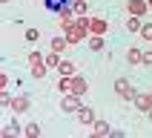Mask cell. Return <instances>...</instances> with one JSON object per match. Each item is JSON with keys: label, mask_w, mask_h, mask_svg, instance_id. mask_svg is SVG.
Returning <instances> with one entry per match:
<instances>
[{"label": "cell", "mask_w": 152, "mask_h": 138, "mask_svg": "<svg viewBox=\"0 0 152 138\" xmlns=\"http://www.w3.org/2000/svg\"><path fill=\"white\" fill-rule=\"evenodd\" d=\"M60 32L66 34L69 43H83L89 37V15H80V17H72V20H63L60 23Z\"/></svg>", "instance_id": "obj_1"}, {"label": "cell", "mask_w": 152, "mask_h": 138, "mask_svg": "<svg viewBox=\"0 0 152 138\" xmlns=\"http://www.w3.org/2000/svg\"><path fill=\"white\" fill-rule=\"evenodd\" d=\"M29 66H32V78H37V81H40V78H46V58H43L40 52H29Z\"/></svg>", "instance_id": "obj_2"}, {"label": "cell", "mask_w": 152, "mask_h": 138, "mask_svg": "<svg viewBox=\"0 0 152 138\" xmlns=\"http://www.w3.org/2000/svg\"><path fill=\"white\" fill-rule=\"evenodd\" d=\"M115 95H118L121 101H132V98H135V86L129 84V78H118V81H115Z\"/></svg>", "instance_id": "obj_3"}, {"label": "cell", "mask_w": 152, "mask_h": 138, "mask_svg": "<svg viewBox=\"0 0 152 138\" xmlns=\"http://www.w3.org/2000/svg\"><path fill=\"white\" fill-rule=\"evenodd\" d=\"M83 106V95H75V92H66L60 98V109L63 112H77Z\"/></svg>", "instance_id": "obj_4"}, {"label": "cell", "mask_w": 152, "mask_h": 138, "mask_svg": "<svg viewBox=\"0 0 152 138\" xmlns=\"http://www.w3.org/2000/svg\"><path fill=\"white\" fill-rule=\"evenodd\" d=\"M106 32H109V23L103 17H89V34H103L106 37Z\"/></svg>", "instance_id": "obj_5"}, {"label": "cell", "mask_w": 152, "mask_h": 138, "mask_svg": "<svg viewBox=\"0 0 152 138\" xmlns=\"http://www.w3.org/2000/svg\"><path fill=\"white\" fill-rule=\"evenodd\" d=\"M126 12H129V15H135V17H144L146 12H149V3H146V0H129V3H126Z\"/></svg>", "instance_id": "obj_6"}, {"label": "cell", "mask_w": 152, "mask_h": 138, "mask_svg": "<svg viewBox=\"0 0 152 138\" xmlns=\"http://www.w3.org/2000/svg\"><path fill=\"white\" fill-rule=\"evenodd\" d=\"M132 104H135L141 112H149V109H152V95H149V92H138L135 98H132Z\"/></svg>", "instance_id": "obj_7"}, {"label": "cell", "mask_w": 152, "mask_h": 138, "mask_svg": "<svg viewBox=\"0 0 152 138\" xmlns=\"http://www.w3.org/2000/svg\"><path fill=\"white\" fill-rule=\"evenodd\" d=\"M75 115H77V121H80L83 127H92V124H95V109H92V106H80Z\"/></svg>", "instance_id": "obj_8"}, {"label": "cell", "mask_w": 152, "mask_h": 138, "mask_svg": "<svg viewBox=\"0 0 152 138\" xmlns=\"http://www.w3.org/2000/svg\"><path fill=\"white\" fill-rule=\"evenodd\" d=\"M72 6V0H43V9L46 12H55V15H60V9Z\"/></svg>", "instance_id": "obj_9"}, {"label": "cell", "mask_w": 152, "mask_h": 138, "mask_svg": "<svg viewBox=\"0 0 152 138\" xmlns=\"http://www.w3.org/2000/svg\"><path fill=\"white\" fill-rule=\"evenodd\" d=\"M72 92H75V95H86V92H89V84H86V78L72 75Z\"/></svg>", "instance_id": "obj_10"}, {"label": "cell", "mask_w": 152, "mask_h": 138, "mask_svg": "<svg viewBox=\"0 0 152 138\" xmlns=\"http://www.w3.org/2000/svg\"><path fill=\"white\" fill-rule=\"evenodd\" d=\"M141 60H144V49L129 46V49H126V63H129V66H135V63H141Z\"/></svg>", "instance_id": "obj_11"}, {"label": "cell", "mask_w": 152, "mask_h": 138, "mask_svg": "<svg viewBox=\"0 0 152 138\" xmlns=\"http://www.w3.org/2000/svg\"><path fill=\"white\" fill-rule=\"evenodd\" d=\"M86 43H89V52H103V46H106L103 34H89V37H86Z\"/></svg>", "instance_id": "obj_12"}, {"label": "cell", "mask_w": 152, "mask_h": 138, "mask_svg": "<svg viewBox=\"0 0 152 138\" xmlns=\"http://www.w3.org/2000/svg\"><path fill=\"white\" fill-rule=\"evenodd\" d=\"M12 109H15V115L26 112V109H29V98H26V95H15V101H12Z\"/></svg>", "instance_id": "obj_13"}, {"label": "cell", "mask_w": 152, "mask_h": 138, "mask_svg": "<svg viewBox=\"0 0 152 138\" xmlns=\"http://www.w3.org/2000/svg\"><path fill=\"white\" fill-rule=\"evenodd\" d=\"M55 72H58V75H63V78H72L77 69H75V63H72V60H60V66L55 69Z\"/></svg>", "instance_id": "obj_14"}, {"label": "cell", "mask_w": 152, "mask_h": 138, "mask_svg": "<svg viewBox=\"0 0 152 138\" xmlns=\"http://www.w3.org/2000/svg\"><path fill=\"white\" fill-rule=\"evenodd\" d=\"M92 132H95V135H112V127L106 124V121L95 118V124H92Z\"/></svg>", "instance_id": "obj_15"}, {"label": "cell", "mask_w": 152, "mask_h": 138, "mask_svg": "<svg viewBox=\"0 0 152 138\" xmlns=\"http://www.w3.org/2000/svg\"><path fill=\"white\" fill-rule=\"evenodd\" d=\"M66 46H72V43L66 40V34H63V37H52V43H49V49L58 52V55H60V52H66Z\"/></svg>", "instance_id": "obj_16"}, {"label": "cell", "mask_w": 152, "mask_h": 138, "mask_svg": "<svg viewBox=\"0 0 152 138\" xmlns=\"http://www.w3.org/2000/svg\"><path fill=\"white\" fill-rule=\"evenodd\" d=\"M126 29H129V32H135V34H141L144 20H141V17H135V15H129V17H126Z\"/></svg>", "instance_id": "obj_17"}, {"label": "cell", "mask_w": 152, "mask_h": 138, "mask_svg": "<svg viewBox=\"0 0 152 138\" xmlns=\"http://www.w3.org/2000/svg\"><path fill=\"white\" fill-rule=\"evenodd\" d=\"M58 92L60 95H66V92H72V78H63V75H58Z\"/></svg>", "instance_id": "obj_18"}, {"label": "cell", "mask_w": 152, "mask_h": 138, "mask_svg": "<svg viewBox=\"0 0 152 138\" xmlns=\"http://www.w3.org/2000/svg\"><path fill=\"white\" fill-rule=\"evenodd\" d=\"M72 9H75V17L89 15V3H86V0H72Z\"/></svg>", "instance_id": "obj_19"}, {"label": "cell", "mask_w": 152, "mask_h": 138, "mask_svg": "<svg viewBox=\"0 0 152 138\" xmlns=\"http://www.w3.org/2000/svg\"><path fill=\"white\" fill-rule=\"evenodd\" d=\"M46 66H49V69H58L60 66V55H58V52H49V55H46Z\"/></svg>", "instance_id": "obj_20"}, {"label": "cell", "mask_w": 152, "mask_h": 138, "mask_svg": "<svg viewBox=\"0 0 152 138\" xmlns=\"http://www.w3.org/2000/svg\"><path fill=\"white\" fill-rule=\"evenodd\" d=\"M43 129H40V124H26V129H23V135H29V138H34V135H40Z\"/></svg>", "instance_id": "obj_21"}, {"label": "cell", "mask_w": 152, "mask_h": 138, "mask_svg": "<svg viewBox=\"0 0 152 138\" xmlns=\"http://www.w3.org/2000/svg\"><path fill=\"white\" fill-rule=\"evenodd\" d=\"M26 40H29V43L40 40V29H34V26H29V29H26Z\"/></svg>", "instance_id": "obj_22"}, {"label": "cell", "mask_w": 152, "mask_h": 138, "mask_svg": "<svg viewBox=\"0 0 152 138\" xmlns=\"http://www.w3.org/2000/svg\"><path fill=\"white\" fill-rule=\"evenodd\" d=\"M12 101H15V98L9 95V89H3V92H0V104H3V106H9V109H12Z\"/></svg>", "instance_id": "obj_23"}, {"label": "cell", "mask_w": 152, "mask_h": 138, "mask_svg": "<svg viewBox=\"0 0 152 138\" xmlns=\"http://www.w3.org/2000/svg\"><path fill=\"white\" fill-rule=\"evenodd\" d=\"M141 37L152 43V23H144V29H141Z\"/></svg>", "instance_id": "obj_24"}, {"label": "cell", "mask_w": 152, "mask_h": 138, "mask_svg": "<svg viewBox=\"0 0 152 138\" xmlns=\"http://www.w3.org/2000/svg\"><path fill=\"white\" fill-rule=\"evenodd\" d=\"M3 135H6V138H9V135H20V127H17V121H15V124H12V127L6 129V132H3Z\"/></svg>", "instance_id": "obj_25"}, {"label": "cell", "mask_w": 152, "mask_h": 138, "mask_svg": "<svg viewBox=\"0 0 152 138\" xmlns=\"http://www.w3.org/2000/svg\"><path fill=\"white\" fill-rule=\"evenodd\" d=\"M144 66H152V49H144V60H141Z\"/></svg>", "instance_id": "obj_26"}, {"label": "cell", "mask_w": 152, "mask_h": 138, "mask_svg": "<svg viewBox=\"0 0 152 138\" xmlns=\"http://www.w3.org/2000/svg\"><path fill=\"white\" fill-rule=\"evenodd\" d=\"M146 118H149V124H152V109H149V112H146Z\"/></svg>", "instance_id": "obj_27"}, {"label": "cell", "mask_w": 152, "mask_h": 138, "mask_svg": "<svg viewBox=\"0 0 152 138\" xmlns=\"http://www.w3.org/2000/svg\"><path fill=\"white\" fill-rule=\"evenodd\" d=\"M146 3H149V9H152V0H146Z\"/></svg>", "instance_id": "obj_28"}, {"label": "cell", "mask_w": 152, "mask_h": 138, "mask_svg": "<svg viewBox=\"0 0 152 138\" xmlns=\"http://www.w3.org/2000/svg\"><path fill=\"white\" fill-rule=\"evenodd\" d=\"M3 3H9V0H3Z\"/></svg>", "instance_id": "obj_29"}, {"label": "cell", "mask_w": 152, "mask_h": 138, "mask_svg": "<svg viewBox=\"0 0 152 138\" xmlns=\"http://www.w3.org/2000/svg\"><path fill=\"white\" fill-rule=\"evenodd\" d=\"M149 95H152V92H149Z\"/></svg>", "instance_id": "obj_30"}]
</instances>
